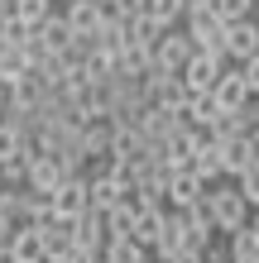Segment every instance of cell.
Masks as SVG:
<instances>
[{
	"label": "cell",
	"mask_w": 259,
	"mask_h": 263,
	"mask_svg": "<svg viewBox=\"0 0 259 263\" xmlns=\"http://www.w3.org/2000/svg\"><path fill=\"white\" fill-rule=\"evenodd\" d=\"M206 206H211V225L221 230V235H231L250 220V201L235 192V182H211L206 187Z\"/></svg>",
	"instance_id": "cell-1"
},
{
	"label": "cell",
	"mask_w": 259,
	"mask_h": 263,
	"mask_svg": "<svg viewBox=\"0 0 259 263\" xmlns=\"http://www.w3.org/2000/svg\"><path fill=\"white\" fill-rule=\"evenodd\" d=\"M182 29H187V39L197 43V53L226 58V20L216 10H187L182 14ZM226 63H231V58H226Z\"/></svg>",
	"instance_id": "cell-2"
},
{
	"label": "cell",
	"mask_w": 259,
	"mask_h": 263,
	"mask_svg": "<svg viewBox=\"0 0 259 263\" xmlns=\"http://www.w3.org/2000/svg\"><path fill=\"white\" fill-rule=\"evenodd\" d=\"M48 201H53L58 220L82 215V211H87V173H63V177H58V187L48 192Z\"/></svg>",
	"instance_id": "cell-3"
},
{
	"label": "cell",
	"mask_w": 259,
	"mask_h": 263,
	"mask_svg": "<svg viewBox=\"0 0 259 263\" xmlns=\"http://www.w3.org/2000/svg\"><path fill=\"white\" fill-rule=\"evenodd\" d=\"M192 53H197V43L187 39V29H163V39L154 43V63L168 67V72H182Z\"/></svg>",
	"instance_id": "cell-4"
},
{
	"label": "cell",
	"mask_w": 259,
	"mask_h": 263,
	"mask_svg": "<svg viewBox=\"0 0 259 263\" xmlns=\"http://www.w3.org/2000/svg\"><path fill=\"white\" fill-rule=\"evenodd\" d=\"M226 67V58H211V53H192L187 67H182V86H187V96H202V91L216 86V77Z\"/></svg>",
	"instance_id": "cell-5"
},
{
	"label": "cell",
	"mask_w": 259,
	"mask_h": 263,
	"mask_svg": "<svg viewBox=\"0 0 259 263\" xmlns=\"http://www.w3.org/2000/svg\"><path fill=\"white\" fill-rule=\"evenodd\" d=\"M250 53H259V20L254 14L226 24V58H231V63H245Z\"/></svg>",
	"instance_id": "cell-6"
},
{
	"label": "cell",
	"mask_w": 259,
	"mask_h": 263,
	"mask_svg": "<svg viewBox=\"0 0 259 263\" xmlns=\"http://www.w3.org/2000/svg\"><path fill=\"white\" fill-rule=\"evenodd\" d=\"M67 230H72V244L77 249H87V254H101L106 249V220H101V211H82V215H72L67 220Z\"/></svg>",
	"instance_id": "cell-7"
},
{
	"label": "cell",
	"mask_w": 259,
	"mask_h": 263,
	"mask_svg": "<svg viewBox=\"0 0 259 263\" xmlns=\"http://www.w3.org/2000/svg\"><path fill=\"white\" fill-rule=\"evenodd\" d=\"M211 101H216L221 110H235V105H245V101H250V86H245V77H240L235 63H226V67H221L216 86H211Z\"/></svg>",
	"instance_id": "cell-8"
},
{
	"label": "cell",
	"mask_w": 259,
	"mask_h": 263,
	"mask_svg": "<svg viewBox=\"0 0 259 263\" xmlns=\"http://www.w3.org/2000/svg\"><path fill=\"white\" fill-rule=\"evenodd\" d=\"M101 163H106V158H101ZM125 196H130V192L120 187L115 177H106L101 167H91V173H87V206H91V211H111L115 201H125Z\"/></svg>",
	"instance_id": "cell-9"
},
{
	"label": "cell",
	"mask_w": 259,
	"mask_h": 263,
	"mask_svg": "<svg viewBox=\"0 0 259 263\" xmlns=\"http://www.w3.org/2000/svg\"><path fill=\"white\" fill-rule=\"evenodd\" d=\"M187 167L206 182V187L226 177V173H221V144H216V139H211L206 129H202V139H197V148H192V163H187Z\"/></svg>",
	"instance_id": "cell-10"
},
{
	"label": "cell",
	"mask_w": 259,
	"mask_h": 263,
	"mask_svg": "<svg viewBox=\"0 0 259 263\" xmlns=\"http://www.w3.org/2000/svg\"><path fill=\"white\" fill-rule=\"evenodd\" d=\"M111 158H120V163H134V167H140L144 158H154V148H149V139H144L140 129H125V125H115Z\"/></svg>",
	"instance_id": "cell-11"
},
{
	"label": "cell",
	"mask_w": 259,
	"mask_h": 263,
	"mask_svg": "<svg viewBox=\"0 0 259 263\" xmlns=\"http://www.w3.org/2000/svg\"><path fill=\"white\" fill-rule=\"evenodd\" d=\"M206 196V182L192 173V167H178V173L168 177V206L182 211V206H192V201H202Z\"/></svg>",
	"instance_id": "cell-12"
},
{
	"label": "cell",
	"mask_w": 259,
	"mask_h": 263,
	"mask_svg": "<svg viewBox=\"0 0 259 263\" xmlns=\"http://www.w3.org/2000/svg\"><path fill=\"white\" fill-rule=\"evenodd\" d=\"M58 177H63V167H58V158H48V153H34L29 167H24V187L29 192H43V196L58 187Z\"/></svg>",
	"instance_id": "cell-13"
},
{
	"label": "cell",
	"mask_w": 259,
	"mask_h": 263,
	"mask_svg": "<svg viewBox=\"0 0 259 263\" xmlns=\"http://www.w3.org/2000/svg\"><path fill=\"white\" fill-rule=\"evenodd\" d=\"M67 24H72V34L77 39H91L96 34V24H101V14H106V5L101 0H67Z\"/></svg>",
	"instance_id": "cell-14"
},
{
	"label": "cell",
	"mask_w": 259,
	"mask_h": 263,
	"mask_svg": "<svg viewBox=\"0 0 259 263\" xmlns=\"http://www.w3.org/2000/svg\"><path fill=\"white\" fill-rule=\"evenodd\" d=\"M111 139H115V125L106 115L87 120V125H82V153H87V158H111Z\"/></svg>",
	"instance_id": "cell-15"
},
{
	"label": "cell",
	"mask_w": 259,
	"mask_h": 263,
	"mask_svg": "<svg viewBox=\"0 0 259 263\" xmlns=\"http://www.w3.org/2000/svg\"><path fill=\"white\" fill-rule=\"evenodd\" d=\"M34 39L43 43V53H58V48H67L77 34H72L67 14H48V20H39V24H34Z\"/></svg>",
	"instance_id": "cell-16"
},
{
	"label": "cell",
	"mask_w": 259,
	"mask_h": 263,
	"mask_svg": "<svg viewBox=\"0 0 259 263\" xmlns=\"http://www.w3.org/2000/svg\"><path fill=\"white\" fill-rule=\"evenodd\" d=\"M10 254H14V263H43V235H39L34 225H14Z\"/></svg>",
	"instance_id": "cell-17"
},
{
	"label": "cell",
	"mask_w": 259,
	"mask_h": 263,
	"mask_svg": "<svg viewBox=\"0 0 259 263\" xmlns=\"http://www.w3.org/2000/svg\"><path fill=\"white\" fill-rule=\"evenodd\" d=\"M134 215H140V206L125 196V201H115L111 211H101V220H106V239H125L130 230H134Z\"/></svg>",
	"instance_id": "cell-18"
},
{
	"label": "cell",
	"mask_w": 259,
	"mask_h": 263,
	"mask_svg": "<svg viewBox=\"0 0 259 263\" xmlns=\"http://www.w3.org/2000/svg\"><path fill=\"white\" fill-rule=\"evenodd\" d=\"M43 235V263H63L77 244H72V230H67V220H58V225H48V230H39Z\"/></svg>",
	"instance_id": "cell-19"
},
{
	"label": "cell",
	"mask_w": 259,
	"mask_h": 263,
	"mask_svg": "<svg viewBox=\"0 0 259 263\" xmlns=\"http://www.w3.org/2000/svg\"><path fill=\"white\" fill-rule=\"evenodd\" d=\"M221 144V173L226 177H240L250 167V148H245V134H235V139H216Z\"/></svg>",
	"instance_id": "cell-20"
},
{
	"label": "cell",
	"mask_w": 259,
	"mask_h": 263,
	"mask_svg": "<svg viewBox=\"0 0 259 263\" xmlns=\"http://www.w3.org/2000/svg\"><path fill=\"white\" fill-rule=\"evenodd\" d=\"M178 249H182V220H178V211H168V215H163V230H159V239H154V249H149V254L163 263V258H173Z\"/></svg>",
	"instance_id": "cell-21"
},
{
	"label": "cell",
	"mask_w": 259,
	"mask_h": 263,
	"mask_svg": "<svg viewBox=\"0 0 259 263\" xmlns=\"http://www.w3.org/2000/svg\"><path fill=\"white\" fill-rule=\"evenodd\" d=\"M163 206H144L140 215H134V230H130V239H140L144 249H154V239H159V230H163Z\"/></svg>",
	"instance_id": "cell-22"
},
{
	"label": "cell",
	"mask_w": 259,
	"mask_h": 263,
	"mask_svg": "<svg viewBox=\"0 0 259 263\" xmlns=\"http://www.w3.org/2000/svg\"><path fill=\"white\" fill-rule=\"evenodd\" d=\"M159 39H163V24H159V20H149V14H130V20H125V43L154 48Z\"/></svg>",
	"instance_id": "cell-23"
},
{
	"label": "cell",
	"mask_w": 259,
	"mask_h": 263,
	"mask_svg": "<svg viewBox=\"0 0 259 263\" xmlns=\"http://www.w3.org/2000/svg\"><path fill=\"white\" fill-rule=\"evenodd\" d=\"M101 258L106 263H149V249H144V244L140 239H106V249H101Z\"/></svg>",
	"instance_id": "cell-24"
},
{
	"label": "cell",
	"mask_w": 259,
	"mask_h": 263,
	"mask_svg": "<svg viewBox=\"0 0 259 263\" xmlns=\"http://www.w3.org/2000/svg\"><path fill=\"white\" fill-rule=\"evenodd\" d=\"M226 244H231V263H254V258H259V235H254L250 225L231 230V235H226Z\"/></svg>",
	"instance_id": "cell-25"
},
{
	"label": "cell",
	"mask_w": 259,
	"mask_h": 263,
	"mask_svg": "<svg viewBox=\"0 0 259 263\" xmlns=\"http://www.w3.org/2000/svg\"><path fill=\"white\" fill-rule=\"evenodd\" d=\"M0 215L14 225H24L29 215V187H0Z\"/></svg>",
	"instance_id": "cell-26"
},
{
	"label": "cell",
	"mask_w": 259,
	"mask_h": 263,
	"mask_svg": "<svg viewBox=\"0 0 259 263\" xmlns=\"http://www.w3.org/2000/svg\"><path fill=\"white\" fill-rule=\"evenodd\" d=\"M24 225H34V230L58 225V211H53V201L43 196V192H29V215H24Z\"/></svg>",
	"instance_id": "cell-27"
},
{
	"label": "cell",
	"mask_w": 259,
	"mask_h": 263,
	"mask_svg": "<svg viewBox=\"0 0 259 263\" xmlns=\"http://www.w3.org/2000/svg\"><path fill=\"white\" fill-rule=\"evenodd\" d=\"M34 67L24 58V48H0V86H10V82H20V77Z\"/></svg>",
	"instance_id": "cell-28"
},
{
	"label": "cell",
	"mask_w": 259,
	"mask_h": 263,
	"mask_svg": "<svg viewBox=\"0 0 259 263\" xmlns=\"http://www.w3.org/2000/svg\"><path fill=\"white\" fill-rule=\"evenodd\" d=\"M34 72H39V82L48 86V91H63V86H67V77H72V72L63 67V58H58V53H48V58H43V63H39Z\"/></svg>",
	"instance_id": "cell-29"
},
{
	"label": "cell",
	"mask_w": 259,
	"mask_h": 263,
	"mask_svg": "<svg viewBox=\"0 0 259 263\" xmlns=\"http://www.w3.org/2000/svg\"><path fill=\"white\" fill-rule=\"evenodd\" d=\"M10 14L34 29L39 20H48V14H53V0H10Z\"/></svg>",
	"instance_id": "cell-30"
},
{
	"label": "cell",
	"mask_w": 259,
	"mask_h": 263,
	"mask_svg": "<svg viewBox=\"0 0 259 263\" xmlns=\"http://www.w3.org/2000/svg\"><path fill=\"white\" fill-rule=\"evenodd\" d=\"M182 10H187L182 0H144V14H149V20H159L163 29H173L182 20Z\"/></svg>",
	"instance_id": "cell-31"
},
{
	"label": "cell",
	"mask_w": 259,
	"mask_h": 263,
	"mask_svg": "<svg viewBox=\"0 0 259 263\" xmlns=\"http://www.w3.org/2000/svg\"><path fill=\"white\" fill-rule=\"evenodd\" d=\"M24 39H29V24L14 20V14L5 10V14H0V48H20Z\"/></svg>",
	"instance_id": "cell-32"
},
{
	"label": "cell",
	"mask_w": 259,
	"mask_h": 263,
	"mask_svg": "<svg viewBox=\"0 0 259 263\" xmlns=\"http://www.w3.org/2000/svg\"><path fill=\"white\" fill-rule=\"evenodd\" d=\"M211 10H216L221 20L231 24V20H245V14H254V10H259V0H211Z\"/></svg>",
	"instance_id": "cell-33"
},
{
	"label": "cell",
	"mask_w": 259,
	"mask_h": 263,
	"mask_svg": "<svg viewBox=\"0 0 259 263\" xmlns=\"http://www.w3.org/2000/svg\"><path fill=\"white\" fill-rule=\"evenodd\" d=\"M24 167H29L24 153H10V158L0 163V187H24Z\"/></svg>",
	"instance_id": "cell-34"
},
{
	"label": "cell",
	"mask_w": 259,
	"mask_h": 263,
	"mask_svg": "<svg viewBox=\"0 0 259 263\" xmlns=\"http://www.w3.org/2000/svg\"><path fill=\"white\" fill-rule=\"evenodd\" d=\"M231 182H235V192L245 196L250 206H259V163H250L245 173H240V177H231Z\"/></svg>",
	"instance_id": "cell-35"
},
{
	"label": "cell",
	"mask_w": 259,
	"mask_h": 263,
	"mask_svg": "<svg viewBox=\"0 0 259 263\" xmlns=\"http://www.w3.org/2000/svg\"><path fill=\"white\" fill-rule=\"evenodd\" d=\"M240 77H245V86H250V96H259V53H250L245 63H235Z\"/></svg>",
	"instance_id": "cell-36"
},
{
	"label": "cell",
	"mask_w": 259,
	"mask_h": 263,
	"mask_svg": "<svg viewBox=\"0 0 259 263\" xmlns=\"http://www.w3.org/2000/svg\"><path fill=\"white\" fill-rule=\"evenodd\" d=\"M10 153H20V134H14V129L5 125V120H0V163H5Z\"/></svg>",
	"instance_id": "cell-37"
},
{
	"label": "cell",
	"mask_w": 259,
	"mask_h": 263,
	"mask_svg": "<svg viewBox=\"0 0 259 263\" xmlns=\"http://www.w3.org/2000/svg\"><path fill=\"white\" fill-rule=\"evenodd\" d=\"M163 263H202V249H178L173 258H163Z\"/></svg>",
	"instance_id": "cell-38"
},
{
	"label": "cell",
	"mask_w": 259,
	"mask_h": 263,
	"mask_svg": "<svg viewBox=\"0 0 259 263\" xmlns=\"http://www.w3.org/2000/svg\"><path fill=\"white\" fill-rule=\"evenodd\" d=\"M245 148H250V163H259V125L245 134Z\"/></svg>",
	"instance_id": "cell-39"
},
{
	"label": "cell",
	"mask_w": 259,
	"mask_h": 263,
	"mask_svg": "<svg viewBox=\"0 0 259 263\" xmlns=\"http://www.w3.org/2000/svg\"><path fill=\"white\" fill-rule=\"evenodd\" d=\"M63 263H96V254H87V249H72Z\"/></svg>",
	"instance_id": "cell-40"
},
{
	"label": "cell",
	"mask_w": 259,
	"mask_h": 263,
	"mask_svg": "<svg viewBox=\"0 0 259 263\" xmlns=\"http://www.w3.org/2000/svg\"><path fill=\"white\" fill-rule=\"evenodd\" d=\"M10 235H14V220H5V215H0V249L10 244Z\"/></svg>",
	"instance_id": "cell-41"
},
{
	"label": "cell",
	"mask_w": 259,
	"mask_h": 263,
	"mask_svg": "<svg viewBox=\"0 0 259 263\" xmlns=\"http://www.w3.org/2000/svg\"><path fill=\"white\" fill-rule=\"evenodd\" d=\"M250 230H254V235H259V206H250V220H245Z\"/></svg>",
	"instance_id": "cell-42"
},
{
	"label": "cell",
	"mask_w": 259,
	"mask_h": 263,
	"mask_svg": "<svg viewBox=\"0 0 259 263\" xmlns=\"http://www.w3.org/2000/svg\"><path fill=\"white\" fill-rule=\"evenodd\" d=\"M0 263H14V254H10V244H5V249H0Z\"/></svg>",
	"instance_id": "cell-43"
},
{
	"label": "cell",
	"mask_w": 259,
	"mask_h": 263,
	"mask_svg": "<svg viewBox=\"0 0 259 263\" xmlns=\"http://www.w3.org/2000/svg\"><path fill=\"white\" fill-rule=\"evenodd\" d=\"M0 120H5V86H0Z\"/></svg>",
	"instance_id": "cell-44"
},
{
	"label": "cell",
	"mask_w": 259,
	"mask_h": 263,
	"mask_svg": "<svg viewBox=\"0 0 259 263\" xmlns=\"http://www.w3.org/2000/svg\"><path fill=\"white\" fill-rule=\"evenodd\" d=\"M0 5H5V10H10V0H0Z\"/></svg>",
	"instance_id": "cell-45"
},
{
	"label": "cell",
	"mask_w": 259,
	"mask_h": 263,
	"mask_svg": "<svg viewBox=\"0 0 259 263\" xmlns=\"http://www.w3.org/2000/svg\"><path fill=\"white\" fill-rule=\"evenodd\" d=\"M96 263H106V258H101V254H96Z\"/></svg>",
	"instance_id": "cell-46"
},
{
	"label": "cell",
	"mask_w": 259,
	"mask_h": 263,
	"mask_svg": "<svg viewBox=\"0 0 259 263\" xmlns=\"http://www.w3.org/2000/svg\"><path fill=\"white\" fill-rule=\"evenodd\" d=\"M101 5H111V0H101Z\"/></svg>",
	"instance_id": "cell-47"
}]
</instances>
